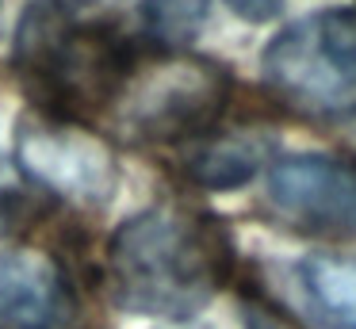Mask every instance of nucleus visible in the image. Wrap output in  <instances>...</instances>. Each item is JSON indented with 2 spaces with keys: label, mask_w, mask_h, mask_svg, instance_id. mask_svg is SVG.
I'll return each mask as SVG.
<instances>
[{
  "label": "nucleus",
  "mask_w": 356,
  "mask_h": 329,
  "mask_svg": "<svg viewBox=\"0 0 356 329\" xmlns=\"http://www.w3.org/2000/svg\"><path fill=\"white\" fill-rule=\"evenodd\" d=\"M115 104V122L131 142H200L230 104V73L211 58L165 54L131 73Z\"/></svg>",
  "instance_id": "obj_4"
},
{
  "label": "nucleus",
  "mask_w": 356,
  "mask_h": 329,
  "mask_svg": "<svg viewBox=\"0 0 356 329\" xmlns=\"http://www.w3.org/2000/svg\"><path fill=\"white\" fill-rule=\"evenodd\" d=\"M211 0H146L142 4V19L154 42L161 46H184L195 38V31L207 19Z\"/></svg>",
  "instance_id": "obj_10"
},
{
  "label": "nucleus",
  "mask_w": 356,
  "mask_h": 329,
  "mask_svg": "<svg viewBox=\"0 0 356 329\" xmlns=\"http://www.w3.org/2000/svg\"><path fill=\"white\" fill-rule=\"evenodd\" d=\"M0 329H85L81 298L50 252H0Z\"/></svg>",
  "instance_id": "obj_7"
},
{
  "label": "nucleus",
  "mask_w": 356,
  "mask_h": 329,
  "mask_svg": "<svg viewBox=\"0 0 356 329\" xmlns=\"http://www.w3.org/2000/svg\"><path fill=\"white\" fill-rule=\"evenodd\" d=\"M12 61L27 96L50 119H85L111 107L134 73V50L77 0H35L16 27Z\"/></svg>",
  "instance_id": "obj_2"
},
{
  "label": "nucleus",
  "mask_w": 356,
  "mask_h": 329,
  "mask_svg": "<svg viewBox=\"0 0 356 329\" xmlns=\"http://www.w3.org/2000/svg\"><path fill=\"white\" fill-rule=\"evenodd\" d=\"M264 207L310 237H356V165L330 153H295L268 168Z\"/></svg>",
  "instance_id": "obj_6"
},
{
  "label": "nucleus",
  "mask_w": 356,
  "mask_h": 329,
  "mask_svg": "<svg viewBox=\"0 0 356 329\" xmlns=\"http://www.w3.org/2000/svg\"><path fill=\"white\" fill-rule=\"evenodd\" d=\"M295 303L310 329H356V264L341 257H307L291 268Z\"/></svg>",
  "instance_id": "obj_9"
},
{
  "label": "nucleus",
  "mask_w": 356,
  "mask_h": 329,
  "mask_svg": "<svg viewBox=\"0 0 356 329\" xmlns=\"http://www.w3.org/2000/svg\"><path fill=\"white\" fill-rule=\"evenodd\" d=\"M272 150H276V138L268 130L207 134L184 153V176L211 191L241 188L272 161Z\"/></svg>",
  "instance_id": "obj_8"
},
{
  "label": "nucleus",
  "mask_w": 356,
  "mask_h": 329,
  "mask_svg": "<svg viewBox=\"0 0 356 329\" xmlns=\"http://www.w3.org/2000/svg\"><path fill=\"white\" fill-rule=\"evenodd\" d=\"M241 321H245V329H295L291 321H284L276 310H268V306L257 303V298H245V303H241Z\"/></svg>",
  "instance_id": "obj_11"
},
{
  "label": "nucleus",
  "mask_w": 356,
  "mask_h": 329,
  "mask_svg": "<svg viewBox=\"0 0 356 329\" xmlns=\"http://www.w3.org/2000/svg\"><path fill=\"white\" fill-rule=\"evenodd\" d=\"M268 92L310 119L356 111V8H325L284 27L261 54Z\"/></svg>",
  "instance_id": "obj_3"
},
{
  "label": "nucleus",
  "mask_w": 356,
  "mask_h": 329,
  "mask_svg": "<svg viewBox=\"0 0 356 329\" xmlns=\"http://www.w3.org/2000/svg\"><path fill=\"white\" fill-rule=\"evenodd\" d=\"M16 165L39 191L77 207H104L119 188L115 150L70 119L27 115L16 127Z\"/></svg>",
  "instance_id": "obj_5"
},
{
  "label": "nucleus",
  "mask_w": 356,
  "mask_h": 329,
  "mask_svg": "<svg viewBox=\"0 0 356 329\" xmlns=\"http://www.w3.org/2000/svg\"><path fill=\"white\" fill-rule=\"evenodd\" d=\"M234 268L226 226L207 211L157 203L108 241V283L123 310L184 321L218 295Z\"/></svg>",
  "instance_id": "obj_1"
}]
</instances>
